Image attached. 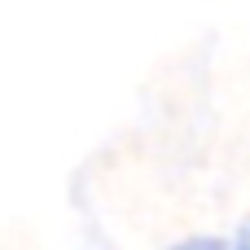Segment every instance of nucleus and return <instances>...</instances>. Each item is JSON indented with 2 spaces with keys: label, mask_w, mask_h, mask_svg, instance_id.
I'll return each instance as SVG.
<instances>
[{
  "label": "nucleus",
  "mask_w": 250,
  "mask_h": 250,
  "mask_svg": "<svg viewBox=\"0 0 250 250\" xmlns=\"http://www.w3.org/2000/svg\"><path fill=\"white\" fill-rule=\"evenodd\" d=\"M167 250H229V237H207V233H198V237H185V242H176V246Z\"/></svg>",
  "instance_id": "f257e3e1"
},
{
  "label": "nucleus",
  "mask_w": 250,
  "mask_h": 250,
  "mask_svg": "<svg viewBox=\"0 0 250 250\" xmlns=\"http://www.w3.org/2000/svg\"><path fill=\"white\" fill-rule=\"evenodd\" d=\"M229 250H250V224H242V229L229 237Z\"/></svg>",
  "instance_id": "f03ea898"
}]
</instances>
